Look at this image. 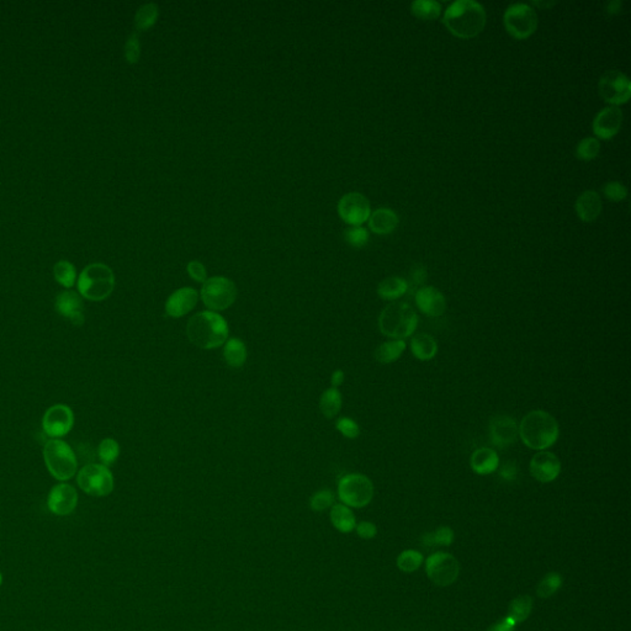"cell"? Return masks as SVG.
<instances>
[{
  "instance_id": "43",
  "label": "cell",
  "mask_w": 631,
  "mask_h": 631,
  "mask_svg": "<svg viewBox=\"0 0 631 631\" xmlns=\"http://www.w3.org/2000/svg\"><path fill=\"white\" fill-rule=\"evenodd\" d=\"M141 56V44L137 34H131L125 44V58L128 63H137Z\"/></svg>"
},
{
  "instance_id": "1",
  "label": "cell",
  "mask_w": 631,
  "mask_h": 631,
  "mask_svg": "<svg viewBox=\"0 0 631 631\" xmlns=\"http://www.w3.org/2000/svg\"><path fill=\"white\" fill-rule=\"evenodd\" d=\"M486 10L475 0H456L444 11L443 23L458 39H473L486 26Z\"/></svg>"
},
{
  "instance_id": "53",
  "label": "cell",
  "mask_w": 631,
  "mask_h": 631,
  "mask_svg": "<svg viewBox=\"0 0 631 631\" xmlns=\"http://www.w3.org/2000/svg\"><path fill=\"white\" fill-rule=\"evenodd\" d=\"M1 582H3V576H1V573H0V586H1Z\"/></svg>"
},
{
  "instance_id": "30",
  "label": "cell",
  "mask_w": 631,
  "mask_h": 631,
  "mask_svg": "<svg viewBox=\"0 0 631 631\" xmlns=\"http://www.w3.org/2000/svg\"><path fill=\"white\" fill-rule=\"evenodd\" d=\"M342 408V394L339 389L330 387L325 389L320 399V409L325 418H335Z\"/></svg>"
},
{
  "instance_id": "36",
  "label": "cell",
  "mask_w": 631,
  "mask_h": 631,
  "mask_svg": "<svg viewBox=\"0 0 631 631\" xmlns=\"http://www.w3.org/2000/svg\"><path fill=\"white\" fill-rule=\"evenodd\" d=\"M601 152V142L596 137L581 139L576 147V156L581 161H593Z\"/></svg>"
},
{
  "instance_id": "40",
  "label": "cell",
  "mask_w": 631,
  "mask_h": 631,
  "mask_svg": "<svg viewBox=\"0 0 631 631\" xmlns=\"http://www.w3.org/2000/svg\"><path fill=\"white\" fill-rule=\"evenodd\" d=\"M454 540V532L449 527H440L434 532L427 534L424 537V544L425 545H442V546H449L451 545Z\"/></svg>"
},
{
  "instance_id": "47",
  "label": "cell",
  "mask_w": 631,
  "mask_h": 631,
  "mask_svg": "<svg viewBox=\"0 0 631 631\" xmlns=\"http://www.w3.org/2000/svg\"><path fill=\"white\" fill-rule=\"evenodd\" d=\"M499 476L504 481H514L518 477V465L513 461H507L503 463L499 468Z\"/></svg>"
},
{
  "instance_id": "37",
  "label": "cell",
  "mask_w": 631,
  "mask_h": 631,
  "mask_svg": "<svg viewBox=\"0 0 631 631\" xmlns=\"http://www.w3.org/2000/svg\"><path fill=\"white\" fill-rule=\"evenodd\" d=\"M422 563H423V555L414 550H406L401 552L397 557V567L406 573L417 571L419 567L422 566Z\"/></svg>"
},
{
  "instance_id": "16",
  "label": "cell",
  "mask_w": 631,
  "mask_h": 631,
  "mask_svg": "<svg viewBox=\"0 0 631 631\" xmlns=\"http://www.w3.org/2000/svg\"><path fill=\"white\" fill-rule=\"evenodd\" d=\"M562 465L555 454L547 450L537 451L529 463V471L532 478L542 483L555 481L561 473Z\"/></svg>"
},
{
  "instance_id": "10",
  "label": "cell",
  "mask_w": 631,
  "mask_h": 631,
  "mask_svg": "<svg viewBox=\"0 0 631 631\" xmlns=\"http://www.w3.org/2000/svg\"><path fill=\"white\" fill-rule=\"evenodd\" d=\"M201 299L207 308L211 311L226 310L236 301V285L225 276H213L204 282Z\"/></svg>"
},
{
  "instance_id": "25",
  "label": "cell",
  "mask_w": 631,
  "mask_h": 631,
  "mask_svg": "<svg viewBox=\"0 0 631 631\" xmlns=\"http://www.w3.org/2000/svg\"><path fill=\"white\" fill-rule=\"evenodd\" d=\"M411 351L416 359L429 361L438 354V343L427 333H418L411 340Z\"/></svg>"
},
{
  "instance_id": "49",
  "label": "cell",
  "mask_w": 631,
  "mask_h": 631,
  "mask_svg": "<svg viewBox=\"0 0 631 631\" xmlns=\"http://www.w3.org/2000/svg\"><path fill=\"white\" fill-rule=\"evenodd\" d=\"M516 626H517V623L507 616L502 620L494 623L487 631H514Z\"/></svg>"
},
{
  "instance_id": "28",
  "label": "cell",
  "mask_w": 631,
  "mask_h": 631,
  "mask_svg": "<svg viewBox=\"0 0 631 631\" xmlns=\"http://www.w3.org/2000/svg\"><path fill=\"white\" fill-rule=\"evenodd\" d=\"M330 522L337 530L350 532L356 527L354 514L345 504H335L330 511Z\"/></svg>"
},
{
  "instance_id": "11",
  "label": "cell",
  "mask_w": 631,
  "mask_h": 631,
  "mask_svg": "<svg viewBox=\"0 0 631 631\" xmlns=\"http://www.w3.org/2000/svg\"><path fill=\"white\" fill-rule=\"evenodd\" d=\"M425 572L435 586H451L458 580L460 565L448 552H435L427 558Z\"/></svg>"
},
{
  "instance_id": "6",
  "label": "cell",
  "mask_w": 631,
  "mask_h": 631,
  "mask_svg": "<svg viewBox=\"0 0 631 631\" xmlns=\"http://www.w3.org/2000/svg\"><path fill=\"white\" fill-rule=\"evenodd\" d=\"M44 458L49 473L58 481H68L77 473L75 454L62 439H51L46 443Z\"/></svg>"
},
{
  "instance_id": "35",
  "label": "cell",
  "mask_w": 631,
  "mask_h": 631,
  "mask_svg": "<svg viewBox=\"0 0 631 631\" xmlns=\"http://www.w3.org/2000/svg\"><path fill=\"white\" fill-rule=\"evenodd\" d=\"M561 586L562 577L556 572H549L537 585V596L542 598V599H547V598L554 596Z\"/></svg>"
},
{
  "instance_id": "23",
  "label": "cell",
  "mask_w": 631,
  "mask_h": 631,
  "mask_svg": "<svg viewBox=\"0 0 631 631\" xmlns=\"http://www.w3.org/2000/svg\"><path fill=\"white\" fill-rule=\"evenodd\" d=\"M369 227L377 235H389L399 226V215L389 207H379L370 213Z\"/></svg>"
},
{
  "instance_id": "7",
  "label": "cell",
  "mask_w": 631,
  "mask_h": 631,
  "mask_svg": "<svg viewBox=\"0 0 631 631\" xmlns=\"http://www.w3.org/2000/svg\"><path fill=\"white\" fill-rule=\"evenodd\" d=\"M338 496L346 507L363 508L374 497V485L365 475L349 473L340 478Z\"/></svg>"
},
{
  "instance_id": "15",
  "label": "cell",
  "mask_w": 631,
  "mask_h": 631,
  "mask_svg": "<svg viewBox=\"0 0 631 631\" xmlns=\"http://www.w3.org/2000/svg\"><path fill=\"white\" fill-rule=\"evenodd\" d=\"M488 434L491 443L494 446L506 449L516 443L519 438V424L511 416L498 414L489 420Z\"/></svg>"
},
{
  "instance_id": "12",
  "label": "cell",
  "mask_w": 631,
  "mask_h": 631,
  "mask_svg": "<svg viewBox=\"0 0 631 631\" xmlns=\"http://www.w3.org/2000/svg\"><path fill=\"white\" fill-rule=\"evenodd\" d=\"M598 90L606 103L618 106L630 99V79L620 70H608L599 79Z\"/></svg>"
},
{
  "instance_id": "38",
  "label": "cell",
  "mask_w": 631,
  "mask_h": 631,
  "mask_svg": "<svg viewBox=\"0 0 631 631\" xmlns=\"http://www.w3.org/2000/svg\"><path fill=\"white\" fill-rule=\"evenodd\" d=\"M98 454L103 465L108 466L118 460V455H120V445L115 439H104L99 445Z\"/></svg>"
},
{
  "instance_id": "32",
  "label": "cell",
  "mask_w": 631,
  "mask_h": 631,
  "mask_svg": "<svg viewBox=\"0 0 631 631\" xmlns=\"http://www.w3.org/2000/svg\"><path fill=\"white\" fill-rule=\"evenodd\" d=\"M158 14H159V10H158L157 4H154V3H147V4L139 6L135 15L136 29L139 31H146L149 27H152L157 21Z\"/></svg>"
},
{
  "instance_id": "20",
  "label": "cell",
  "mask_w": 631,
  "mask_h": 631,
  "mask_svg": "<svg viewBox=\"0 0 631 631\" xmlns=\"http://www.w3.org/2000/svg\"><path fill=\"white\" fill-rule=\"evenodd\" d=\"M54 308L57 313L63 316L75 325L84 323L83 297L75 291L65 290L56 297Z\"/></svg>"
},
{
  "instance_id": "21",
  "label": "cell",
  "mask_w": 631,
  "mask_h": 631,
  "mask_svg": "<svg viewBox=\"0 0 631 631\" xmlns=\"http://www.w3.org/2000/svg\"><path fill=\"white\" fill-rule=\"evenodd\" d=\"M197 300L199 294L195 289L182 287L179 290L174 291L172 295L168 297L165 302V312L170 317L179 318L187 315L196 306Z\"/></svg>"
},
{
  "instance_id": "50",
  "label": "cell",
  "mask_w": 631,
  "mask_h": 631,
  "mask_svg": "<svg viewBox=\"0 0 631 631\" xmlns=\"http://www.w3.org/2000/svg\"><path fill=\"white\" fill-rule=\"evenodd\" d=\"M345 375L342 370H335V373L332 374V379H330V382H332V386L335 387V389H338L340 385L344 382Z\"/></svg>"
},
{
  "instance_id": "41",
  "label": "cell",
  "mask_w": 631,
  "mask_h": 631,
  "mask_svg": "<svg viewBox=\"0 0 631 631\" xmlns=\"http://www.w3.org/2000/svg\"><path fill=\"white\" fill-rule=\"evenodd\" d=\"M333 503H335V494L330 489L318 491L311 498V508L315 512L325 511L327 508L332 507Z\"/></svg>"
},
{
  "instance_id": "4",
  "label": "cell",
  "mask_w": 631,
  "mask_h": 631,
  "mask_svg": "<svg viewBox=\"0 0 631 631\" xmlns=\"http://www.w3.org/2000/svg\"><path fill=\"white\" fill-rule=\"evenodd\" d=\"M418 315L404 302L386 306L379 317L380 332L392 339L408 338L418 327Z\"/></svg>"
},
{
  "instance_id": "17",
  "label": "cell",
  "mask_w": 631,
  "mask_h": 631,
  "mask_svg": "<svg viewBox=\"0 0 631 631\" xmlns=\"http://www.w3.org/2000/svg\"><path fill=\"white\" fill-rule=\"evenodd\" d=\"M47 506L56 516H69L78 506V492L69 483H58L49 491Z\"/></svg>"
},
{
  "instance_id": "22",
  "label": "cell",
  "mask_w": 631,
  "mask_h": 631,
  "mask_svg": "<svg viewBox=\"0 0 631 631\" xmlns=\"http://www.w3.org/2000/svg\"><path fill=\"white\" fill-rule=\"evenodd\" d=\"M575 207L582 221H596L603 210L601 195L594 190H586L577 197Z\"/></svg>"
},
{
  "instance_id": "52",
  "label": "cell",
  "mask_w": 631,
  "mask_h": 631,
  "mask_svg": "<svg viewBox=\"0 0 631 631\" xmlns=\"http://www.w3.org/2000/svg\"><path fill=\"white\" fill-rule=\"evenodd\" d=\"M534 5H537V6H542V8H547V6H552V5L555 4L554 1H550V3H542V1H534L532 3Z\"/></svg>"
},
{
  "instance_id": "33",
  "label": "cell",
  "mask_w": 631,
  "mask_h": 631,
  "mask_svg": "<svg viewBox=\"0 0 631 631\" xmlns=\"http://www.w3.org/2000/svg\"><path fill=\"white\" fill-rule=\"evenodd\" d=\"M532 609V599L530 596H520L513 599L508 608V616L512 618L517 624L523 623L530 616Z\"/></svg>"
},
{
  "instance_id": "42",
  "label": "cell",
  "mask_w": 631,
  "mask_h": 631,
  "mask_svg": "<svg viewBox=\"0 0 631 631\" xmlns=\"http://www.w3.org/2000/svg\"><path fill=\"white\" fill-rule=\"evenodd\" d=\"M604 196L611 201H623L627 197V189L620 182H608L603 187Z\"/></svg>"
},
{
  "instance_id": "2",
  "label": "cell",
  "mask_w": 631,
  "mask_h": 631,
  "mask_svg": "<svg viewBox=\"0 0 631 631\" xmlns=\"http://www.w3.org/2000/svg\"><path fill=\"white\" fill-rule=\"evenodd\" d=\"M560 429L556 419L542 409H534L519 423V438L527 448L542 451L556 443Z\"/></svg>"
},
{
  "instance_id": "8",
  "label": "cell",
  "mask_w": 631,
  "mask_h": 631,
  "mask_svg": "<svg viewBox=\"0 0 631 631\" xmlns=\"http://www.w3.org/2000/svg\"><path fill=\"white\" fill-rule=\"evenodd\" d=\"M79 488L93 497H105L113 489V476L103 463H89L77 473Z\"/></svg>"
},
{
  "instance_id": "45",
  "label": "cell",
  "mask_w": 631,
  "mask_h": 631,
  "mask_svg": "<svg viewBox=\"0 0 631 631\" xmlns=\"http://www.w3.org/2000/svg\"><path fill=\"white\" fill-rule=\"evenodd\" d=\"M427 281V269L423 265H414L409 274L408 291H417L423 287L424 282Z\"/></svg>"
},
{
  "instance_id": "13",
  "label": "cell",
  "mask_w": 631,
  "mask_h": 631,
  "mask_svg": "<svg viewBox=\"0 0 631 631\" xmlns=\"http://www.w3.org/2000/svg\"><path fill=\"white\" fill-rule=\"evenodd\" d=\"M338 213L349 226H361L371 213L369 200L360 192H348L338 202Z\"/></svg>"
},
{
  "instance_id": "5",
  "label": "cell",
  "mask_w": 631,
  "mask_h": 631,
  "mask_svg": "<svg viewBox=\"0 0 631 631\" xmlns=\"http://www.w3.org/2000/svg\"><path fill=\"white\" fill-rule=\"evenodd\" d=\"M77 285L83 299L94 302L106 300L115 289V275L106 264L93 263L82 270Z\"/></svg>"
},
{
  "instance_id": "44",
  "label": "cell",
  "mask_w": 631,
  "mask_h": 631,
  "mask_svg": "<svg viewBox=\"0 0 631 631\" xmlns=\"http://www.w3.org/2000/svg\"><path fill=\"white\" fill-rule=\"evenodd\" d=\"M335 427L338 429V432L343 434L345 438L355 439L359 437L360 428L358 423L348 417H343L337 420Z\"/></svg>"
},
{
  "instance_id": "19",
  "label": "cell",
  "mask_w": 631,
  "mask_h": 631,
  "mask_svg": "<svg viewBox=\"0 0 631 631\" xmlns=\"http://www.w3.org/2000/svg\"><path fill=\"white\" fill-rule=\"evenodd\" d=\"M418 310L429 317H439L446 311V299L443 292L434 286H423L414 294Z\"/></svg>"
},
{
  "instance_id": "51",
  "label": "cell",
  "mask_w": 631,
  "mask_h": 631,
  "mask_svg": "<svg viewBox=\"0 0 631 631\" xmlns=\"http://www.w3.org/2000/svg\"><path fill=\"white\" fill-rule=\"evenodd\" d=\"M620 6L621 3L619 0H613V1H609L608 5H606V11L611 15L618 14L619 10H620Z\"/></svg>"
},
{
  "instance_id": "18",
  "label": "cell",
  "mask_w": 631,
  "mask_h": 631,
  "mask_svg": "<svg viewBox=\"0 0 631 631\" xmlns=\"http://www.w3.org/2000/svg\"><path fill=\"white\" fill-rule=\"evenodd\" d=\"M623 123V111L619 106L609 105L601 108L593 120V131L596 137L611 139L620 131Z\"/></svg>"
},
{
  "instance_id": "34",
  "label": "cell",
  "mask_w": 631,
  "mask_h": 631,
  "mask_svg": "<svg viewBox=\"0 0 631 631\" xmlns=\"http://www.w3.org/2000/svg\"><path fill=\"white\" fill-rule=\"evenodd\" d=\"M54 275L56 281L63 287H72L77 281L75 266L68 261H59L54 264Z\"/></svg>"
},
{
  "instance_id": "9",
  "label": "cell",
  "mask_w": 631,
  "mask_h": 631,
  "mask_svg": "<svg viewBox=\"0 0 631 631\" xmlns=\"http://www.w3.org/2000/svg\"><path fill=\"white\" fill-rule=\"evenodd\" d=\"M503 23L508 34L514 39H527L537 30V11L532 5L524 3L509 5L503 15Z\"/></svg>"
},
{
  "instance_id": "46",
  "label": "cell",
  "mask_w": 631,
  "mask_h": 631,
  "mask_svg": "<svg viewBox=\"0 0 631 631\" xmlns=\"http://www.w3.org/2000/svg\"><path fill=\"white\" fill-rule=\"evenodd\" d=\"M187 274L197 282H205L207 280V273L205 266L200 261H192L187 264Z\"/></svg>"
},
{
  "instance_id": "24",
  "label": "cell",
  "mask_w": 631,
  "mask_h": 631,
  "mask_svg": "<svg viewBox=\"0 0 631 631\" xmlns=\"http://www.w3.org/2000/svg\"><path fill=\"white\" fill-rule=\"evenodd\" d=\"M470 466L477 475H491L499 468L498 454L491 448L477 449L470 456Z\"/></svg>"
},
{
  "instance_id": "14",
  "label": "cell",
  "mask_w": 631,
  "mask_h": 631,
  "mask_svg": "<svg viewBox=\"0 0 631 631\" xmlns=\"http://www.w3.org/2000/svg\"><path fill=\"white\" fill-rule=\"evenodd\" d=\"M73 411L65 404H54L49 407L42 418L44 433L54 439L67 435L73 428Z\"/></svg>"
},
{
  "instance_id": "3",
  "label": "cell",
  "mask_w": 631,
  "mask_h": 631,
  "mask_svg": "<svg viewBox=\"0 0 631 631\" xmlns=\"http://www.w3.org/2000/svg\"><path fill=\"white\" fill-rule=\"evenodd\" d=\"M187 335L192 344L199 348L215 349L228 339V325L221 315L213 311H204L190 318Z\"/></svg>"
},
{
  "instance_id": "39",
  "label": "cell",
  "mask_w": 631,
  "mask_h": 631,
  "mask_svg": "<svg viewBox=\"0 0 631 631\" xmlns=\"http://www.w3.org/2000/svg\"><path fill=\"white\" fill-rule=\"evenodd\" d=\"M344 239L349 246L363 248L369 242V232L363 226H349L345 230Z\"/></svg>"
},
{
  "instance_id": "31",
  "label": "cell",
  "mask_w": 631,
  "mask_h": 631,
  "mask_svg": "<svg viewBox=\"0 0 631 631\" xmlns=\"http://www.w3.org/2000/svg\"><path fill=\"white\" fill-rule=\"evenodd\" d=\"M412 14L420 20L430 21L442 14V4L437 0H416L411 4Z\"/></svg>"
},
{
  "instance_id": "27",
  "label": "cell",
  "mask_w": 631,
  "mask_h": 631,
  "mask_svg": "<svg viewBox=\"0 0 631 631\" xmlns=\"http://www.w3.org/2000/svg\"><path fill=\"white\" fill-rule=\"evenodd\" d=\"M406 349V342L402 339H392L380 344L375 350V359L381 364H391L401 358Z\"/></svg>"
},
{
  "instance_id": "26",
  "label": "cell",
  "mask_w": 631,
  "mask_h": 631,
  "mask_svg": "<svg viewBox=\"0 0 631 631\" xmlns=\"http://www.w3.org/2000/svg\"><path fill=\"white\" fill-rule=\"evenodd\" d=\"M408 292L407 280L399 276H389L380 282L377 295L386 301H396Z\"/></svg>"
},
{
  "instance_id": "48",
  "label": "cell",
  "mask_w": 631,
  "mask_h": 631,
  "mask_svg": "<svg viewBox=\"0 0 631 631\" xmlns=\"http://www.w3.org/2000/svg\"><path fill=\"white\" fill-rule=\"evenodd\" d=\"M355 529L358 535L363 539H373L377 534V527L370 522H361L355 527Z\"/></svg>"
},
{
  "instance_id": "29",
  "label": "cell",
  "mask_w": 631,
  "mask_h": 631,
  "mask_svg": "<svg viewBox=\"0 0 631 631\" xmlns=\"http://www.w3.org/2000/svg\"><path fill=\"white\" fill-rule=\"evenodd\" d=\"M223 358L231 368H241L246 360V344L238 338L227 339L223 348Z\"/></svg>"
}]
</instances>
